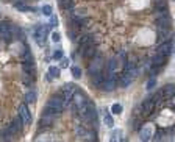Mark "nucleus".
<instances>
[{
  "label": "nucleus",
  "mask_w": 175,
  "mask_h": 142,
  "mask_svg": "<svg viewBox=\"0 0 175 142\" xmlns=\"http://www.w3.org/2000/svg\"><path fill=\"white\" fill-rule=\"evenodd\" d=\"M47 35H49V27H44V25L38 27V30L34 31V41L42 45L47 39Z\"/></svg>",
  "instance_id": "1"
},
{
  "label": "nucleus",
  "mask_w": 175,
  "mask_h": 142,
  "mask_svg": "<svg viewBox=\"0 0 175 142\" xmlns=\"http://www.w3.org/2000/svg\"><path fill=\"white\" fill-rule=\"evenodd\" d=\"M19 116L22 117L25 125H30V123L33 122V117H31L30 111H28V108H27V103H22L20 106H19Z\"/></svg>",
  "instance_id": "2"
},
{
  "label": "nucleus",
  "mask_w": 175,
  "mask_h": 142,
  "mask_svg": "<svg viewBox=\"0 0 175 142\" xmlns=\"http://www.w3.org/2000/svg\"><path fill=\"white\" fill-rule=\"evenodd\" d=\"M156 25L159 28H169L170 25V19H169L167 14H163V13H158V19H156Z\"/></svg>",
  "instance_id": "3"
},
{
  "label": "nucleus",
  "mask_w": 175,
  "mask_h": 142,
  "mask_svg": "<svg viewBox=\"0 0 175 142\" xmlns=\"http://www.w3.org/2000/svg\"><path fill=\"white\" fill-rule=\"evenodd\" d=\"M155 101L152 100V98H149V100H145L142 103V116H150V114L153 113V109H155Z\"/></svg>",
  "instance_id": "4"
},
{
  "label": "nucleus",
  "mask_w": 175,
  "mask_h": 142,
  "mask_svg": "<svg viewBox=\"0 0 175 142\" xmlns=\"http://www.w3.org/2000/svg\"><path fill=\"white\" fill-rule=\"evenodd\" d=\"M158 53H161V55H164L166 58L169 56V55L172 53V42L170 41H164L161 45H159V48H158Z\"/></svg>",
  "instance_id": "5"
},
{
  "label": "nucleus",
  "mask_w": 175,
  "mask_h": 142,
  "mask_svg": "<svg viewBox=\"0 0 175 142\" xmlns=\"http://www.w3.org/2000/svg\"><path fill=\"white\" fill-rule=\"evenodd\" d=\"M161 94H163V98H164V100L172 98V95H175V86L174 84L164 86V88H163V91H161Z\"/></svg>",
  "instance_id": "6"
},
{
  "label": "nucleus",
  "mask_w": 175,
  "mask_h": 142,
  "mask_svg": "<svg viewBox=\"0 0 175 142\" xmlns=\"http://www.w3.org/2000/svg\"><path fill=\"white\" fill-rule=\"evenodd\" d=\"M164 63H166V56L164 55H161V53H156L155 56L152 58V66H158V67H163L164 66Z\"/></svg>",
  "instance_id": "7"
},
{
  "label": "nucleus",
  "mask_w": 175,
  "mask_h": 142,
  "mask_svg": "<svg viewBox=\"0 0 175 142\" xmlns=\"http://www.w3.org/2000/svg\"><path fill=\"white\" fill-rule=\"evenodd\" d=\"M83 55H84V58H89V60L95 56V55H97V47H95V44L84 47V48H83Z\"/></svg>",
  "instance_id": "8"
},
{
  "label": "nucleus",
  "mask_w": 175,
  "mask_h": 142,
  "mask_svg": "<svg viewBox=\"0 0 175 142\" xmlns=\"http://www.w3.org/2000/svg\"><path fill=\"white\" fill-rule=\"evenodd\" d=\"M59 113H61L59 109H56V108H53V106H49V105H45V108H44V111H42V116H53V117H56Z\"/></svg>",
  "instance_id": "9"
},
{
  "label": "nucleus",
  "mask_w": 175,
  "mask_h": 142,
  "mask_svg": "<svg viewBox=\"0 0 175 142\" xmlns=\"http://www.w3.org/2000/svg\"><path fill=\"white\" fill-rule=\"evenodd\" d=\"M131 77L130 75H127V73H124V75L120 77V78L117 80V84L120 86V88H127V86H130V83H131Z\"/></svg>",
  "instance_id": "10"
},
{
  "label": "nucleus",
  "mask_w": 175,
  "mask_h": 142,
  "mask_svg": "<svg viewBox=\"0 0 175 142\" xmlns=\"http://www.w3.org/2000/svg\"><path fill=\"white\" fill-rule=\"evenodd\" d=\"M150 137H152V128L150 126L141 128V141H150Z\"/></svg>",
  "instance_id": "11"
},
{
  "label": "nucleus",
  "mask_w": 175,
  "mask_h": 142,
  "mask_svg": "<svg viewBox=\"0 0 175 142\" xmlns=\"http://www.w3.org/2000/svg\"><path fill=\"white\" fill-rule=\"evenodd\" d=\"M156 8V13H163V14H167V3H166L164 0H158L155 5Z\"/></svg>",
  "instance_id": "12"
},
{
  "label": "nucleus",
  "mask_w": 175,
  "mask_h": 142,
  "mask_svg": "<svg viewBox=\"0 0 175 142\" xmlns=\"http://www.w3.org/2000/svg\"><path fill=\"white\" fill-rule=\"evenodd\" d=\"M14 8H17V10H20V11H34L33 8H30L28 5H25L22 0H14Z\"/></svg>",
  "instance_id": "13"
},
{
  "label": "nucleus",
  "mask_w": 175,
  "mask_h": 142,
  "mask_svg": "<svg viewBox=\"0 0 175 142\" xmlns=\"http://www.w3.org/2000/svg\"><path fill=\"white\" fill-rule=\"evenodd\" d=\"M59 7L63 10H72L75 7V0H59Z\"/></svg>",
  "instance_id": "14"
},
{
  "label": "nucleus",
  "mask_w": 175,
  "mask_h": 142,
  "mask_svg": "<svg viewBox=\"0 0 175 142\" xmlns=\"http://www.w3.org/2000/svg\"><path fill=\"white\" fill-rule=\"evenodd\" d=\"M63 91L70 92V94H75V92L78 91V86H77V84H74V83H66V84L63 86Z\"/></svg>",
  "instance_id": "15"
},
{
  "label": "nucleus",
  "mask_w": 175,
  "mask_h": 142,
  "mask_svg": "<svg viewBox=\"0 0 175 142\" xmlns=\"http://www.w3.org/2000/svg\"><path fill=\"white\" fill-rule=\"evenodd\" d=\"M116 67H117V60H116V58H113V60H109L108 64H106V72L113 73L116 70Z\"/></svg>",
  "instance_id": "16"
},
{
  "label": "nucleus",
  "mask_w": 175,
  "mask_h": 142,
  "mask_svg": "<svg viewBox=\"0 0 175 142\" xmlns=\"http://www.w3.org/2000/svg\"><path fill=\"white\" fill-rule=\"evenodd\" d=\"M75 133H77V136H80V137H88V136H89V131H88L83 125H78Z\"/></svg>",
  "instance_id": "17"
},
{
  "label": "nucleus",
  "mask_w": 175,
  "mask_h": 142,
  "mask_svg": "<svg viewBox=\"0 0 175 142\" xmlns=\"http://www.w3.org/2000/svg\"><path fill=\"white\" fill-rule=\"evenodd\" d=\"M36 101V92L34 91H30L25 94V103H34Z\"/></svg>",
  "instance_id": "18"
},
{
  "label": "nucleus",
  "mask_w": 175,
  "mask_h": 142,
  "mask_svg": "<svg viewBox=\"0 0 175 142\" xmlns=\"http://www.w3.org/2000/svg\"><path fill=\"white\" fill-rule=\"evenodd\" d=\"M169 35H170V30L169 28H159L158 30V38L159 39H167Z\"/></svg>",
  "instance_id": "19"
},
{
  "label": "nucleus",
  "mask_w": 175,
  "mask_h": 142,
  "mask_svg": "<svg viewBox=\"0 0 175 142\" xmlns=\"http://www.w3.org/2000/svg\"><path fill=\"white\" fill-rule=\"evenodd\" d=\"M103 122H105V125L108 126V128H113V125H114V120H113V116H111V114H105V117H103Z\"/></svg>",
  "instance_id": "20"
},
{
  "label": "nucleus",
  "mask_w": 175,
  "mask_h": 142,
  "mask_svg": "<svg viewBox=\"0 0 175 142\" xmlns=\"http://www.w3.org/2000/svg\"><path fill=\"white\" fill-rule=\"evenodd\" d=\"M13 122H14V125L17 126V130H19V131H20V130L24 128V125H25V122L22 120V117H20V116L14 117V119H13Z\"/></svg>",
  "instance_id": "21"
},
{
  "label": "nucleus",
  "mask_w": 175,
  "mask_h": 142,
  "mask_svg": "<svg viewBox=\"0 0 175 142\" xmlns=\"http://www.w3.org/2000/svg\"><path fill=\"white\" fill-rule=\"evenodd\" d=\"M72 77H74L75 80L81 78V69H80V67H77V66L72 67Z\"/></svg>",
  "instance_id": "22"
},
{
  "label": "nucleus",
  "mask_w": 175,
  "mask_h": 142,
  "mask_svg": "<svg viewBox=\"0 0 175 142\" xmlns=\"http://www.w3.org/2000/svg\"><path fill=\"white\" fill-rule=\"evenodd\" d=\"M22 81H24V84L31 86V83H33V75H28V73H25L24 78H22Z\"/></svg>",
  "instance_id": "23"
},
{
  "label": "nucleus",
  "mask_w": 175,
  "mask_h": 142,
  "mask_svg": "<svg viewBox=\"0 0 175 142\" xmlns=\"http://www.w3.org/2000/svg\"><path fill=\"white\" fill-rule=\"evenodd\" d=\"M111 113H113V114H120V113H122V105L114 103V105L111 106Z\"/></svg>",
  "instance_id": "24"
},
{
  "label": "nucleus",
  "mask_w": 175,
  "mask_h": 142,
  "mask_svg": "<svg viewBox=\"0 0 175 142\" xmlns=\"http://www.w3.org/2000/svg\"><path fill=\"white\" fill-rule=\"evenodd\" d=\"M42 14H45V16H52V7L50 5H44L42 7Z\"/></svg>",
  "instance_id": "25"
},
{
  "label": "nucleus",
  "mask_w": 175,
  "mask_h": 142,
  "mask_svg": "<svg viewBox=\"0 0 175 142\" xmlns=\"http://www.w3.org/2000/svg\"><path fill=\"white\" fill-rule=\"evenodd\" d=\"M59 67H61V69H66V67H69V60H67V58L63 56L61 60H59Z\"/></svg>",
  "instance_id": "26"
},
{
  "label": "nucleus",
  "mask_w": 175,
  "mask_h": 142,
  "mask_svg": "<svg viewBox=\"0 0 175 142\" xmlns=\"http://www.w3.org/2000/svg\"><path fill=\"white\" fill-rule=\"evenodd\" d=\"M155 86H156V80L155 78H152V80H149V81H147V89H149V91H150V89H153Z\"/></svg>",
  "instance_id": "27"
},
{
  "label": "nucleus",
  "mask_w": 175,
  "mask_h": 142,
  "mask_svg": "<svg viewBox=\"0 0 175 142\" xmlns=\"http://www.w3.org/2000/svg\"><path fill=\"white\" fill-rule=\"evenodd\" d=\"M52 41L53 42H59V41H61V36H59V33H52Z\"/></svg>",
  "instance_id": "28"
},
{
  "label": "nucleus",
  "mask_w": 175,
  "mask_h": 142,
  "mask_svg": "<svg viewBox=\"0 0 175 142\" xmlns=\"http://www.w3.org/2000/svg\"><path fill=\"white\" fill-rule=\"evenodd\" d=\"M61 58H63V50H56L53 53V60H61Z\"/></svg>",
  "instance_id": "29"
},
{
  "label": "nucleus",
  "mask_w": 175,
  "mask_h": 142,
  "mask_svg": "<svg viewBox=\"0 0 175 142\" xmlns=\"http://www.w3.org/2000/svg\"><path fill=\"white\" fill-rule=\"evenodd\" d=\"M119 136H120V131H119V130H116V131L111 134V141H119Z\"/></svg>",
  "instance_id": "30"
},
{
  "label": "nucleus",
  "mask_w": 175,
  "mask_h": 142,
  "mask_svg": "<svg viewBox=\"0 0 175 142\" xmlns=\"http://www.w3.org/2000/svg\"><path fill=\"white\" fill-rule=\"evenodd\" d=\"M163 134H164V133H163L161 130H159V131L155 134V137H153V141H161V139H163Z\"/></svg>",
  "instance_id": "31"
},
{
  "label": "nucleus",
  "mask_w": 175,
  "mask_h": 142,
  "mask_svg": "<svg viewBox=\"0 0 175 142\" xmlns=\"http://www.w3.org/2000/svg\"><path fill=\"white\" fill-rule=\"evenodd\" d=\"M50 20H52V25H50V27H56V24H58L56 17H55V16H50Z\"/></svg>",
  "instance_id": "32"
},
{
  "label": "nucleus",
  "mask_w": 175,
  "mask_h": 142,
  "mask_svg": "<svg viewBox=\"0 0 175 142\" xmlns=\"http://www.w3.org/2000/svg\"><path fill=\"white\" fill-rule=\"evenodd\" d=\"M172 101H174V105H175V95H172Z\"/></svg>",
  "instance_id": "33"
}]
</instances>
